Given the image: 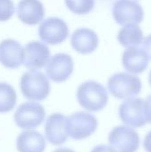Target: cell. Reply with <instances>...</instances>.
<instances>
[{
    "mask_svg": "<svg viewBox=\"0 0 151 152\" xmlns=\"http://www.w3.org/2000/svg\"><path fill=\"white\" fill-rule=\"evenodd\" d=\"M142 87L141 79L127 72L115 73L108 80L109 93L118 100H127L137 96L141 93Z\"/></svg>",
    "mask_w": 151,
    "mask_h": 152,
    "instance_id": "3",
    "label": "cell"
},
{
    "mask_svg": "<svg viewBox=\"0 0 151 152\" xmlns=\"http://www.w3.org/2000/svg\"><path fill=\"white\" fill-rule=\"evenodd\" d=\"M109 143L117 152H136L140 147V135L131 126H117L109 133Z\"/></svg>",
    "mask_w": 151,
    "mask_h": 152,
    "instance_id": "6",
    "label": "cell"
},
{
    "mask_svg": "<svg viewBox=\"0 0 151 152\" xmlns=\"http://www.w3.org/2000/svg\"><path fill=\"white\" fill-rule=\"evenodd\" d=\"M45 118L44 108L36 102H24L16 110L14 121L18 127L25 130L39 126Z\"/></svg>",
    "mask_w": 151,
    "mask_h": 152,
    "instance_id": "7",
    "label": "cell"
},
{
    "mask_svg": "<svg viewBox=\"0 0 151 152\" xmlns=\"http://www.w3.org/2000/svg\"><path fill=\"white\" fill-rule=\"evenodd\" d=\"M20 20L27 25H36L44 17V7L39 0H20L17 7Z\"/></svg>",
    "mask_w": 151,
    "mask_h": 152,
    "instance_id": "15",
    "label": "cell"
},
{
    "mask_svg": "<svg viewBox=\"0 0 151 152\" xmlns=\"http://www.w3.org/2000/svg\"><path fill=\"white\" fill-rule=\"evenodd\" d=\"M21 94L25 98L33 102H41L47 98L51 86L47 77L36 70L24 73L20 81Z\"/></svg>",
    "mask_w": 151,
    "mask_h": 152,
    "instance_id": "2",
    "label": "cell"
},
{
    "mask_svg": "<svg viewBox=\"0 0 151 152\" xmlns=\"http://www.w3.org/2000/svg\"><path fill=\"white\" fill-rule=\"evenodd\" d=\"M24 60V52L20 44L13 39H5L0 43V62L7 69H18Z\"/></svg>",
    "mask_w": 151,
    "mask_h": 152,
    "instance_id": "13",
    "label": "cell"
},
{
    "mask_svg": "<svg viewBox=\"0 0 151 152\" xmlns=\"http://www.w3.org/2000/svg\"><path fill=\"white\" fill-rule=\"evenodd\" d=\"M69 135L76 141L87 139L98 128V120L93 115L78 111L67 117Z\"/></svg>",
    "mask_w": 151,
    "mask_h": 152,
    "instance_id": "4",
    "label": "cell"
},
{
    "mask_svg": "<svg viewBox=\"0 0 151 152\" xmlns=\"http://www.w3.org/2000/svg\"><path fill=\"white\" fill-rule=\"evenodd\" d=\"M74 69V61L68 53H56L46 64L47 77L53 82L62 83L69 78Z\"/></svg>",
    "mask_w": 151,
    "mask_h": 152,
    "instance_id": "10",
    "label": "cell"
},
{
    "mask_svg": "<svg viewBox=\"0 0 151 152\" xmlns=\"http://www.w3.org/2000/svg\"><path fill=\"white\" fill-rule=\"evenodd\" d=\"M53 152H76L75 151L69 149V148H65V147H61V148H58L57 150L53 151Z\"/></svg>",
    "mask_w": 151,
    "mask_h": 152,
    "instance_id": "26",
    "label": "cell"
},
{
    "mask_svg": "<svg viewBox=\"0 0 151 152\" xmlns=\"http://www.w3.org/2000/svg\"><path fill=\"white\" fill-rule=\"evenodd\" d=\"M149 83H150V86H151V70L150 72V75H149Z\"/></svg>",
    "mask_w": 151,
    "mask_h": 152,
    "instance_id": "27",
    "label": "cell"
},
{
    "mask_svg": "<svg viewBox=\"0 0 151 152\" xmlns=\"http://www.w3.org/2000/svg\"><path fill=\"white\" fill-rule=\"evenodd\" d=\"M17 94L12 86L0 82V113L10 112L15 107Z\"/></svg>",
    "mask_w": 151,
    "mask_h": 152,
    "instance_id": "19",
    "label": "cell"
},
{
    "mask_svg": "<svg viewBox=\"0 0 151 152\" xmlns=\"http://www.w3.org/2000/svg\"><path fill=\"white\" fill-rule=\"evenodd\" d=\"M112 14L119 25L140 24L144 18V11L136 0H117L113 4Z\"/></svg>",
    "mask_w": 151,
    "mask_h": 152,
    "instance_id": "8",
    "label": "cell"
},
{
    "mask_svg": "<svg viewBox=\"0 0 151 152\" xmlns=\"http://www.w3.org/2000/svg\"><path fill=\"white\" fill-rule=\"evenodd\" d=\"M120 120L133 128H141L148 122L145 116V100L130 98L123 102L118 108Z\"/></svg>",
    "mask_w": 151,
    "mask_h": 152,
    "instance_id": "5",
    "label": "cell"
},
{
    "mask_svg": "<svg viewBox=\"0 0 151 152\" xmlns=\"http://www.w3.org/2000/svg\"><path fill=\"white\" fill-rule=\"evenodd\" d=\"M145 116L147 122L151 124V94L145 100Z\"/></svg>",
    "mask_w": 151,
    "mask_h": 152,
    "instance_id": "22",
    "label": "cell"
},
{
    "mask_svg": "<svg viewBox=\"0 0 151 152\" xmlns=\"http://www.w3.org/2000/svg\"><path fill=\"white\" fill-rule=\"evenodd\" d=\"M24 66L30 70L44 67L50 60V50L46 45L39 41L28 43L24 48Z\"/></svg>",
    "mask_w": 151,
    "mask_h": 152,
    "instance_id": "12",
    "label": "cell"
},
{
    "mask_svg": "<svg viewBox=\"0 0 151 152\" xmlns=\"http://www.w3.org/2000/svg\"><path fill=\"white\" fill-rule=\"evenodd\" d=\"M143 148L146 152H151V130L147 134L143 141Z\"/></svg>",
    "mask_w": 151,
    "mask_h": 152,
    "instance_id": "25",
    "label": "cell"
},
{
    "mask_svg": "<svg viewBox=\"0 0 151 152\" xmlns=\"http://www.w3.org/2000/svg\"><path fill=\"white\" fill-rule=\"evenodd\" d=\"M70 42L76 52L81 54H89L97 49L99 37L93 29L81 28L73 32Z\"/></svg>",
    "mask_w": 151,
    "mask_h": 152,
    "instance_id": "14",
    "label": "cell"
},
{
    "mask_svg": "<svg viewBox=\"0 0 151 152\" xmlns=\"http://www.w3.org/2000/svg\"><path fill=\"white\" fill-rule=\"evenodd\" d=\"M79 105L89 112L102 110L109 102L107 89L99 82L89 80L82 83L77 90Z\"/></svg>",
    "mask_w": 151,
    "mask_h": 152,
    "instance_id": "1",
    "label": "cell"
},
{
    "mask_svg": "<svg viewBox=\"0 0 151 152\" xmlns=\"http://www.w3.org/2000/svg\"><path fill=\"white\" fill-rule=\"evenodd\" d=\"M38 36L43 42L48 45L61 44L69 36L68 24L58 17L47 18L40 24Z\"/></svg>",
    "mask_w": 151,
    "mask_h": 152,
    "instance_id": "9",
    "label": "cell"
},
{
    "mask_svg": "<svg viewBox=\"0 0 151 152\" xmlns=\"http://www.w3.org/2000/svg\"><path fill=\"white\" fill-rule=\"evenodd\" d=\"M68 9L75 14L89 13L95 5V0H64Z\"/></svg>",
    "mask_w": 151,
    "mask_h": 152,
    "instance_id": "20",
    "label": "cell"
},
{
    "mask_svg": "<svg viewBox=\"0 0 151 152\" xmlns=\"http://www.w3.org/2000/svg\"><path fill=\"white\" fill-rule=\"evenodd\" d=\"M117 40L125 47L139 46L143 43V32L138 24L125 25L117 34Z\"/></svg>",
    "mask_w": 151,
    "mask_h": 152,
    "instance_id": "18",
    "label": "cell"
},
{
    "mask_svg": "<svg viewBox=\"0 0 151 152\" xmlns=\"http://www.w3.org/2000/svg\"><path fill=\"white\" fill-rule=\"evenodd\" d=\"M143 49L145 50L149 59L151 61V34L143 40Z\"/></svg>",
    "mask_w": 151,
    "mask_h": 152,
    "instance_id": "24",
    "label": "cell"
},
{
    "mask_svg": "<svg viewBox=\"0 0 151 152\" xmlns=\"http://www.w3.org/2000/svg\"><path fill=\"white\" fill-rule=\"evenodd\" d=\"M14 13V4L12 0H0V21H6Z\"/></svg>",
    "mask_w": 151,
    "mask_h": 152,
    "instance_id": "21",
    "label": "cell"
},
{
    "mask_svg": "<svg viewBox=\"0 0 151 152\" xmlns=\"http://www.w3.org/2000/svg\"><path fill=\"white\" fill-rule=\"evenodd\" d=\"M149 57L144 49L138 46L127 48L122 55V64L130 73L141 74L149 65Z\"/></svg>",
    "mask_w": 151,
    "mask_h": 152,
    "instance_id": "16",
    "label": "cell"
},
{
    "mask_svg": "<svg viewBox=\"0 0 151 152\" xmlns=\"http://www.w3.org/2000/svg\"><path fill=\"white\" fill-rule=\"evenodd\" d=\"M16 146L19 152H44L46 140L39 132L27 130L18 136Z\"/></svg>",
    "mask_w": 151,
    "mask_h": 152,
    "instance_id": "17",
    "label": "cell"
},
{
    "mask_svg": "<svg viewBox=\"0 0 151 152\" xmlns=\"http://www.w3.org/2000/svg\"><path fill=\"white\" fill-rule=\"evenodd\" d=\"M91 152H117L112 146H108L105 144H101L95 146Z\"/></svg>",
    "mask_w": 151,
    "mask_h": 152,
    "instance_id": "23",
    "label": "cell"
},
{
    "mask_svg": "<svg viewBox=\"0 0 151 152\" xmlns=\"http://www.w3.org/2000/svg\"><path fill=\"white\" fill-rule=\"evenodd\" d=\"M44 133L47 141L55 146L64 144L68 141V123L67 117L61 113L50 115L45 122Z\"/></svg>",
    "mask_w": 151,
    "mask_h": 152,
    "instance_id": "11",
    "label": "cell"
}]
</instances>
